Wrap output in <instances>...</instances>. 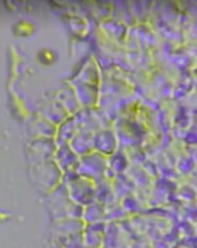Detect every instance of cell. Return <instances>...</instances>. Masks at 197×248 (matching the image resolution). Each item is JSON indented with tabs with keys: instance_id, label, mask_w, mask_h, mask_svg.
I'll use <instances>...</instances> for the list:
<instances>
[{
	"instance_id": "2",
	"label": "cell",
	"mask_w": 197,
	"mask_h": 248,
	"mask_svg": "<svg viewBox=\"0 0 197 248\" xmlns=\"http://www.w3.org/2000/svg\"><path fill=\"white\" fill-rule=\"evenodd\" d=\"M73 202L86 207L96 202V185L87 177H75L62 183Z\"/></svg>"
},
{
	"instance_id": "1",
	"label": "cell",
	"mask_w": 197,
	"mask_h": 248,
	"mask_svg": "<svg viewBox=\"0 0 197 248\" xmlns=\"http://www.w3.org/2000/svg\"><path fill=\"white\" fill-rule=\"evenodd\" d=\"M45 196L49 212L57 220L83 215V207L72 201L62 183Z\"/></svg>"
}]
</instances>
